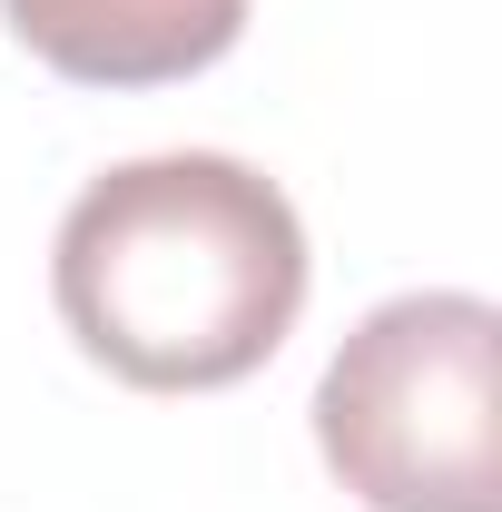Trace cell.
<instances>
[{
    "instance_id": "3",
    "label": "cell",
    "mask_w": 502,
    "mask_h": 512,
    "mask_svg": "<svg viewBox=\"0 0 502 512\" xmlns=\"http://www.w3.org/2000/svg\"><path fill=\"white\" fill-rule=\"evenodd\" d=\"M10 30L89 89H158L227 60L247 30V0H0Z\"/></svg>"
},
{
    "instance_id": "2",
    "label": "cell",
    "mask_w": 502,
    "mask_h": 512,
    "mask_svg": "<svg viewBox=\"0 0 502 512\" xmlns=\"http://www.w3.org/2000/svg\"><path fill=\"white\" fill-rule=\"evenodd\" d=\"M502 316L483 296H394L335 345L315 444L375 512H502Z\"/></svg>"
},
{
    "instance_id": "1",
    "label": "cell",
    "mask_w": 502,
    "mask_h": 512,
    "mask_svg": "<svg viewBox=\"0 0 502 512\" xmlns=\"http://www.w3.org/2000/svg\"><path fill=\"white\" fill-rule=\"evenodd\" d=\"M60 325L138 394L256 375L306 306V227L247 158L178 148L89 178L50 247Z\"/></svg>"
}]
</instances>
